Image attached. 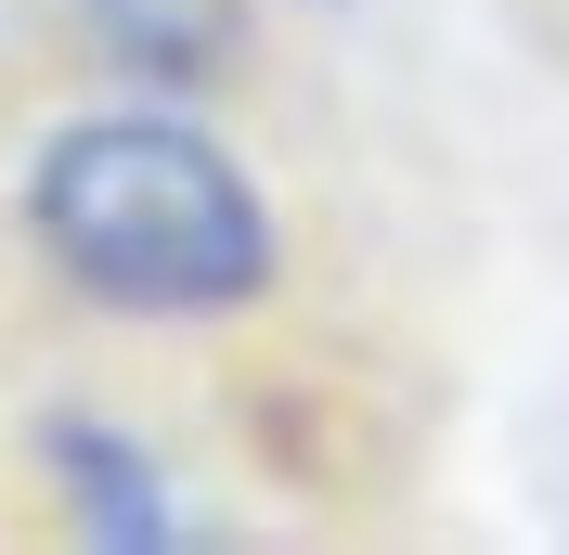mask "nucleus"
<instances>
[{
	"label": "nucleus",
	"instance_id": "nucleus-1",
	"mask_svg": "<svg viewBox=\"0 0 569 555\" xmlns=\"http://www.w3.org/2000/svg\"><path fill=\"white\" fill-rule=\"evenodd\" d=\"M13 220L39 272L104 323H233L284 284V220L259 169L169 91L52 117L13 169Z\"/></svg>",
	"mask_w": 569,
	"mask_h": 555
},
{
	"label": "nucleus",
	"instance_id": "nucleus-2",
	"mask_svg": "<svg viewBox=\"0 0 569 555\" xmlns=\"http://www.w3.org/2000/svg\"><path fill=\"white\" fill-rule=\"evenodd\" d=\"M39 465H52V491H66L78 543H104V555H169L181 543V491H169V465H156L130 426L52 414L39 426Z\"/></svg>",
	"mask_w": 569,
	"mask_h": 555
},
{
	"label": "nucleus",
	"instance_id": "nucleus-3",
	"mask_svg": "<svg viewBox=\"0 0 569 555\" xmlns=\"http://www.w3.org/2000/svg\"><path fill=\"white\" fill-rule=\"evenodd\" d=\"M78 27H91V52H104L117 78H142V91H208L233 52H247V0H78Z\"/></svg>",
	"mask_w": 569,
	"mask_h": 555
}]
</instances>
